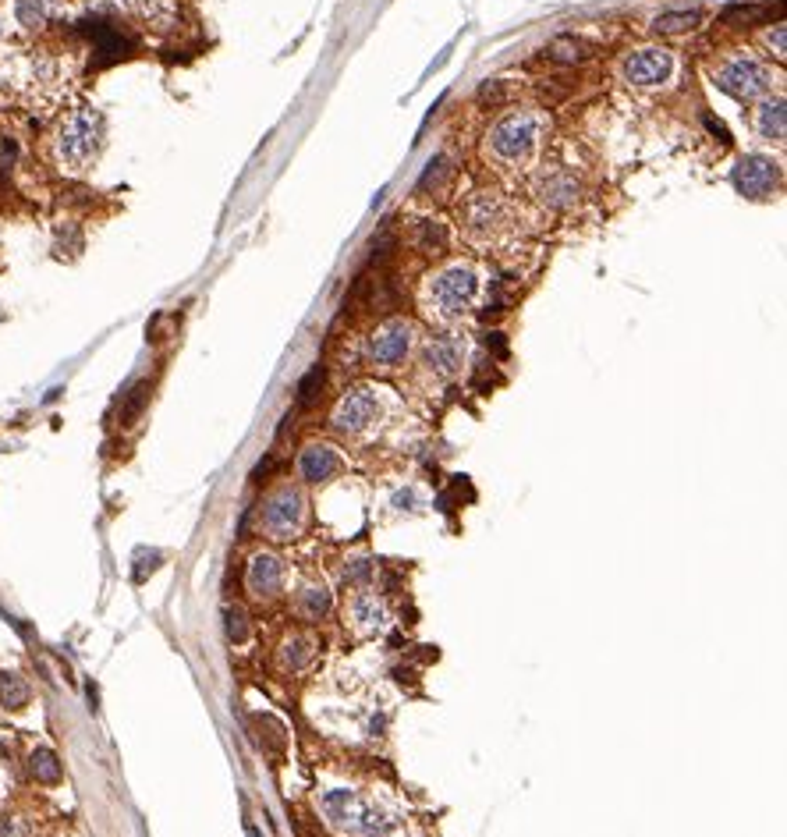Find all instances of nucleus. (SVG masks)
<instances>
[{"label": "nucleus", "instance_id": "nucleus-2", "mask_svg": "<svg viewBox=\"0 0 787 837\" xmlns=\"http://www.w3.org/2000/svg\"><path fill=\"white\" fill-rule=\"evenodd\" d=\"M546 118L539 110H515L493 125L490 132V153L507 167H518L536 153L539 139H543Z\"/></svg>", "mask_w": 787, "mask_h": 837}, {"label": "nucleus", "instance_id": "nucleus-21", "mask_svg": "<svg viewBox=\"0 0 787 837\" xmlns=\"http://www.w3.org/2000/svg\"><path fill=\"white\" fill-rule=\"evenodd\" d=\"M784 125H787L784 100H766L763 107H759V118H756L759 135H766V139H784Z\"/></svg>", "mask_w": 787, "mask_h": 837}, {"label": "nucleus", "instance_id": "nucleus-1", "mask_svg": "<svg viewBox=\"0 0 787 837\" xmlns=\"http://www.w3.org/2000/svg\"><path fill=\"white\" fill-rule=\"evenodd\" d=\"M103 146V118L93 107L68 110V118L61 121L54 135V160L64 174H86L93 160L100 157Z\"/></svg>", "mask_w": 787, "mask_h": 837}, {"label": "nucleus", "instance_id": "nucleus-5", "mask_svg": "<svg viewBox=\"0 0 787 837\" xmlns=\"http://www.w3.org/2000/svg\"><path fill=\"white\" fill-rule=\"evenodd\" d=\"M305 522V497L298 490H281L273 493L270 504H266L263 511V525L270 536H277V540H288V536H298V529H302Z\"/></svg>", "mask_w": 787, "mask_h": 837}, {"label": "nucleus", "instance_id": "nucleus-24", "mask_svg": "<svg viewBox=\"0 0 787 837\" xmlns=\"http://www.w3.org/2000/svg\"><path fill=\"white\" fill-rule=\"evenodd\" d=\"M298 603H302V614H305V618H323V614L330 611V589L323 586V582H320V586L312 582V586L302 589Z\"/></svg>", "mask_w": 787, "mask_h": 837}, {"label": "nucleus", "instance_id": "nucleus-4", "mask_svg": "<svg viewBox=\"0 0 787 837\" xmlns=\"http://www.w3.org/2000/svg\"><path fill=\"white\" fill-rule=\"evenodd\" d=\"M713 82L724 93H731L734 100H756V96H763L770 89V71L759 61H752V57H731V61H724L717 68Z\"/></svg>", "mask_w": 787, "mask_h": 837}, {"label": "nucleus", "instance_id": "nucleus-23", "mask_svg": "<svg viewBox=\"0 0 787 837\" xmlns=\"http://www.w3.org/2000/svg\"><path fill=\"white\" fill-rule=\"evenodd\" d=\"M50 11H54L50 0H15V15L25 29H39V25H47Z\"/></svg>", "mask_w": 787, "mask_h": 837}, {"label": "nucleus", "instance_id": "nucleus-7", "mask_svg": "<svg viewBox=\"0 0 787 837\" xmlns=\"http://www.w3.org/2000/svg\"><path fill=\"white\" fill-rule=\"evenodd\" d=\"M671 71H674L671 54H667V50H656V47L624 57V64H621V75L632 82V86H663V82L671 79Z\"/></svg>", "mask_w": 787, "mask_h": 837}, {"label": "nucleus", "instance_id": "nucleus-14", "mask_svg": "<svg viewBox=\"0 0 787 837\" xmlns=\"http://www.w3.org/2000/svg\"><path fill=\"white\" fill-rule=\"evenodd\" d=\"M536 192L550 210H568V206H575V199H578V181L564 171H550L546 178L536 181Z\"/></svg>", "mask_w": 787, "mask_h": 837}, {"label": "nucleus", "instance_id": "nucleus-27", "mask_svg": "<svg viewBox=\"0 0 787 837\" xmlns=\"http://www.w3.org/2000/svg\"><path fill=\"white\" fill-rule=\"evenodd\" d=\"M309 657H312L309 639H288V642H284V650H281V664H284V667L298 671V667L309 664Z\"/></svg>", "mask_w": 787, "mask_h": 837}, {"label": "nucleus", "instance_id": "nucleus-28", "mask_svg": "<svg viewBox=\"0 0 787 837\" xmlns=\"http://www.w3.org/2000/svg\"><path fill=\"white\" fill-rule=\"evenodd\" d=\"M369 575H373V564L366 561V557H351L348 564H344V582H355V586H366Z\"/></svg>", "mask_w": 787, "mask_h": 837}, {"label": "nucleus", "instance_id": "nucleus-10", "mask_svg": "<svg viewBox=\"0 0 787 837\" xmlns=\"http://www.w3.org/2000/svg\"><path fill=\"white\" fill-rule=\"evenodd\" d=\"M461 217H465V231L472 238H493L500 231V224H504V203L497 196H490V192H483V196H476L465 206Z\"/></svg>", "mask_w": 787, "mask_h": 837}, {"label": "nucleus", "instance_id": "nucleus-32", "mask_svg": "<svg viewBox=\"0 0 787 837\" xmlns=\"http://www.w3.org/2000/svg\"><path fill=\"white\" fill-rule=\"evenodd\" d=\"M146 384H139L135 387V394L132 398H128V405H125V412H121V419H125V423H135V415L142 412V405H146Z\"/></svg>", "mask_w": 787, "mask_h": 837}, {"label": "nucleus", "instance_id": "nucleus-22", "mask_svg": "<svg viewBox=\"0 0 787 837\" xmlns=\"http://www.w3.org/2000/svg\"><path fill=\"white\" fill-rule=\"evenodd\" d=\"M29 770L39 784H57L61 781V759H57L54 749H36L29 759Z\"/></svg>", "mask_w": 787, "mask_h": 837}, {"label": "nucleus", "instance_id": "nucleus-16", "mask_svg": "<svg viewBox=\"0 0 787 837\" xmlns=\"http://www.w3.org/2000/svg\"><path fill=\"white\" fill-rule=\"evenodd\" d=\"M132 11H139V18H146V25L156 32L178 25V0H132Z\"/></svg>", "mask_w": 787, "mask_h": 837}, {"label": "nucleus", "instance_id": "nucleus-20", "mask_svg": "<svg viewBox=\"0 0 787 837\" xmlns=\"http://www.w3.org/2000/svg\"><path fill=\"white\" fill-rule=\"evenodd\" d=\"M29 681L22 678V674L15 671H0V706H8V710H22L25 703H29Z\"/></svg>", "mask_w": 787, "mask_h": 837}, {"label": "nucleus", "instance_id": "nucleus-35", "mask_svg": "<svg viewBox=\"0 0 787 837\" xmlns=\"http://www.w3.org/2000/svg\"><path fill=\"white\" fill-rule=\"evenodd\" d=\"M486 348H493V352H497L500 359H504V355H507V345H504V337H500L497 330H493V334H486Z\"/></svg>", "mask_w": 787, "mask_h": 837}, {"label": "nucleus", "instance_id": "nucleus-15", "mask_svg": "<svg viewBox=\"0 0 787 837\" xmlns=\"http://www.w3.org/2000/svg\"><path fill=\"white\" fill-rule=\"evenodd\" d=\"M284 582V568L273 554H256L249 564V589L256 596H273Z\"/></svg>", "mask_w": 787, "mask_h": 837}, {"label": "nucleus", "instance_id": "nucleus-25", "mask_svg": "<svg viewBox=\"0 0 787 837\" xmlns=\"http://www.w3.org/2000/svg\"><path fill=\"white\" fill-rule=\"evenodd\" d=\"M550 54V61H557V64H578V61H585L589 57V47H585L582 40H571V36H564V40H557L554 47L546 50Z\"/></svg>", "mask_w": 787, "mask_h": 837}, {"label": "nucleus", "instance_id": "nucleus-3", "mask_svg": "<svg viewBox=\"0 0 787 837\" xmlns=\"http://www.w3.org/2000/svg\"><path fill=\"white\" fill-rule=\"evenodd\" d=\"M476 274L468 270V266H451V270H444V274H437L433 281H429V291H426V302H429V313L437 316V320H461V316L468 313V306L476 302Z\"/></svg>", "mask_w": 787, "mask_h": 837}, {"label": "nucleus", "instance_id": "nucleus-12", "mask_svg": "<svg viewBox=\"0 0 787 837\" xmlns=\"http://www.w3.org/2000/svg\"><path fill=\"white\" fill-rule=\"evenodd\" d=\"M426 369L433 376H440V380H447V376H454L458 373V366H461V359H465V348H461V341L458 337H433L426 345Z\"/></svg>", "mask_w": 787, "mask_h": 837}, {"label": "nucleus", "instance_id": "nucleus-8", "mask_svg": "<svg viewBox=\"0 0 787 837\" xmlns=\"http://www.w3.org/2000/svg\"><path fill=\"white\" fill-rule=\"evenodd\" d=\"M777 185H780V171L766 157H745L734 167V188H738L741 196L766 199L770 192H777Z\"/></svg>", "mask_w": 787, "mask_h": 837}, {"label": "nucleus", "instance_id": "nucleus-30", "mask_svg": "<svg viewBox=\"0 0 787 837\" xmlns=\"http://www.w3.org/2000/svg\"><path fill=\"white\" fill-rule=\"evenodd\" d=\"M227 635H231V642H245L249 639V621H245L242 611H227Z\"/></svg>", "mask_w": 787, "mask_h": 837}, {"label": "nucleus", "instance_id": "nucleus-29", "mask_svg": "<svg viewBox=\"0 0 787 837\" xmlns=\"http://www.w3.org/2000/svg\"><path fill=\"white\" fill-rule=\"evenodd\" d=\"M160 557H164L160 550H139V554H135V561H139L135 564V582H142L153 568H160Z\"/></svg>", "mask_w": 787, "mask_h": 837}, {"label": "nucleus", "instance_id": "nucleus-11", "mask_svg": "<svg viewBox=\"0 0 787 837\" xmlns=\"http://www.w3.org/2000/svg\"><path fill=\"white\" fill-rule=\"evenodd\" d=\"M362 809H366V806L359 802V795H355V791H348V788H334V791H327V795H323V813H327L330 827H337V830H355V827H359Z\"/></svg>", "mask_w": 787, "mask_h": 837}, {"label": "nucleus", "instance_id": "nucleus-13", "mask_svg": "<svg viewBox=\"0 0 787 837\" xmlns=\"http://www.w3.org/2000/svg\"><path fill=\"white\" fill-rule=\"evenodd\" d=\"M337 469H341V454L330 444H309L298 458V472L309 483H327L330 476H337Z\"/></svg>", "mask_w": 787, "mask_h": 837}, {"label": "nucleus", "instance_id": "nucleus-26", "mask_svg": "<svg viewBox=\"0 0 787 837\" xmlns=\"http://www.w3.org/2000/svg\"><path fill=\"white\" fill-rule=\"evenodd\" d=\"M320 387H323V366H312L302 376V384H298V408H312V401L320 398Z\"/></svg>", "mask_w": 787, "mask_h": 837}, {"label": "nucleus", "instance_id": "nucleus-36", "mask_svg": "<svg viewBox=\"0 0 787 837\" xmlns=\"http://www.w3.org/2000/svg\"><path fill=\"white\" fill-rule=\"evenodd\" d=\"M22 830H18L15 820H0V837H18Z\"/></svg>", "mask_w": 787, "mask_h": 837}, {"label": "nucleus", "instance_id": "nucleus-33", "mask_svg": "<svg viewBox=\"0 0 787 837\" xmlns=\"http://www.w3.org/2000/svg\"><path fill=\"white\" fill-rule=\"evenodd\" d=\"M96 11H125L132 8V0H89Z\"/></svg>", "mask_w": 787, "mask_h": 837}, {"label": "nucleus", "instance_id": "nucleus-19", "mask_svg": "<svg viewBox=\"0 0 787 837\" xmlns=\"http://www.w3.org/2000/svg\"><path fill=\"white\" fill-rule=\"evenodd\" d=\"M702 25V11H667L653 22L656 36H681V32H692Z\"/></svg>", "mask_w": 787, "mask_h": 837}, {"label": "nucleus", "instance_id": "nucleus-31", "mask_svg": "<svg viewBox=\"0 0 787 837\" xmlns=\"http://www.w3.org/2000/svg\"><path fill=\"white\" fill-rule=\"evenodd\" d=\"M444 174H447V160L444 157H437V160H429V167H426V174H422V181H419V192H426L429 185L437 188L440 181H444Z\"/></svg>", "mask_w": 787, "mask_h": 837}, {"label": "nucleus", "instance_id": "nucleus-17", "mask_svg": "<svg viewBox=\"0 0 787 837\" xmlns=\"http://www.w3.org/2000/svg\"><path fill=\"white\" fill-rule=\"evenodd\" d=\"M415 249H422V252H433V256H440V252L451 245V231H447L440 220H433V217H422L419 224H415Z\"/></svg>", "mask_w": 787, "mask_h": 837}, {"label": "nucleus", "instance_id": "nucleus-9", "mask_svg": "<svg viewBox=\"0 0 787 837\" xmlns=\"http://www.w3.org/2000/svg\"><path fill=\"white\" fill-rule=\"evenodd\" d=\"M408 348H412V327L405 320H394L373 334V341H369V362L373 366H398V362H405Z\"/></svg>", "mask_w": 787, "mask_h": 837}, {"label": "nucleus", "instance_id": "nucleus-34", "mask_svg": "<svg viewBox=\"0 0 787 837\" xmlns=\"http://www.w3.org/2000/svg\"><path fill=\"white\" fill-rule=\"evenodd\" d=\"M766 43L777 50V57H784V25H777V32H770V36H766Z\"/></svg>", "mask_w": 787, "mask_h": 837}, {"label": "nucleus", "instance_id": "nucleus-18", "mask_svg": "<svg viewBox=\"0 0 787 837\" xmlns=\"http://www.w3.org/2000/svg\"><path fill=\"white\" fill-rule=\"evenodd\" d=\"M351 614H355V625L362 628V632H380L383 625H387V614H383V607L376 603L373 593H359L355 596V603H351Z\"/></svg>", "mask_w": 787, "mask_h": 837}, {"label": "nucleus", "instance_id": "nucleus-6", "mask_svg": "<svg viewBox=\"0 0 787 837\" xmlns=\"http://www.w3.org/2000/svg\"><path fill=\"white\" fill-rule=\"evenodd\" d=\"M376 415H380V405H376V398L366 391V387H359V391L344 394L341 405L334 408V430L337 433H348V437H359L366 426H373Z\"/></svg>", "mask_w": 787, "mask_h": 837}]
</instances>
